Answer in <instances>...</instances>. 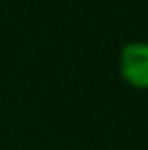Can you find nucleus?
<instances>
[{
    "mask_svg": "<svg viewBox=\"0 0 148 150\" xmlns=\"http://www.w3.org/2000/svg\"><path fill=\"white\" fill-rule=\"evenodd\" d=\"M120 74L133 88H148V44L131 42L120 51Z\"/></svg>",
    "mask_w": 148,
    "mask_h": 150,
    "instance_id": "obj_1",
    "label": "nucleus"
}]
</instances>
